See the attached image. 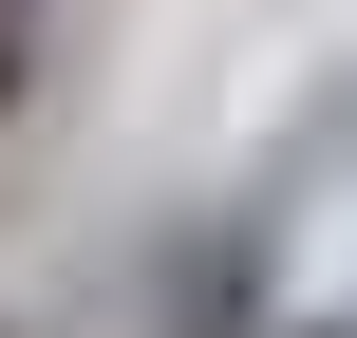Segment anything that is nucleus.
Segmentation results:
<instances>
[{"mask_svg": "<svg viewBox=\"0 0 357 338\" xmlns=\"http://www.w3.org/2000/svg\"><path fill=\"white\" fill-rule=\"evenodd\" d=\"M38 94V0H0V113Z\"/></svg>", "mask_w": 357, "mask_h": 338, "instance_id": "1", "label": "nucleus"}]
</instances>
